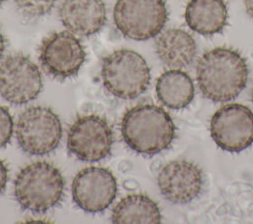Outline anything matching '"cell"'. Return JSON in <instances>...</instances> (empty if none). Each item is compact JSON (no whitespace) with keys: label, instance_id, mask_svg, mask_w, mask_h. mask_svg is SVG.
<instances>
[{"label":"cell","instance_id":"6da1fadb","mask_svg":"<svg viewBox=\"0 0 253 224\" xmlns=\"http://www.w3.org/2000/svg\"><path fill=\"white\" fill-rule=\"evenodd\" d=\"M196 76L204 97L223 103L235 99L245 88L248 66L246 59L236 49L217 46L200 57Z\"/></svg>","mask_w":253,"mask_h":224},{"label":"cell","instance_id":"7a4b0ae2","mask_svg":"<svg viewBox=\"0 0 253 224\" xmlns=\"http://www.w3.org/2000/svg\"><path fill=\"white\" fill-rule=\"evenodd\" d=\"M175 131L170 114L152 104L128 109L121 122V133L126 144L145 156H153L167 149L175 138Z\"/></svg>","mask_w":253,"mask_h":224},{"label":"cell","instance_id":"3957f363","mask_svg":"<svg viewBox=\"0 0 253 224\" xmlns=\"http://www.w3.org/2000/svg\"><path fill=\"white\" fill-rule=\"evenodd\" d=\"M64 179L60 171L44 161L25 166L14 183V195L23 209L44 213L63 196Z\"/></svg>","mask_w":253,"mask_h":224},{"label":"cell","instance_id":"277c9868","mask_svg":"<svg viewBox=\"0 0 253 224\" xmlns=\"http://www.w3.org/2000/svg\"><path fill=\"white\" fill-rule=\"evenodd\" d=\"M101 77L109 93L120 99L130 100L147 90L150 84V69L138 52L121 48L103 59Z\"/></svg>","mask_w":253,"mask_h":224},{"label":"cell","instance_id":"5b68a950","mask_svg":"<svg viewBox=\"0 0 253 224\" xmlns=\"http://www.w3.org/2000/svg\"><path fill=\"white\" fill-rule=\"evenodd\" d=\"M113 19L119 32L133 40L158 36L168 19L164 0H117Z\"/></svg>","mask_w":253,"mask_h":224},{"label":"cell","instance_id":"8992f818","mask_svg":"<svg viewBox=\"0 0 253 224\" xmlns=\"http://www.w3.org/2000/svg\"><path fill=\"white\" fill-rule=\"evenodd\" d=\"M15 133L23 151L34 156H43L59 145L62 126L58 115L50 108L35 106L20 114Z\"/></svg>","mask_w":253,"mask_h":224},{"label":"cell","instance_id":"52a82bcc","mask_svg":"<svg viewBox=\"0 0 253 224\" xmlns=\"http://www.w3.org/2000/svg\"><path fill=\"white\" fill-rule=\"evenodd\" d=\"M86 58L85 48L76 35L69 31L54 32L45 37L39 49L43 70L56 80L75 77Z\"/></svg>","mask_w":253,"mask_h":224},{"label":"cell","instance_id":"ba28073f","mask_svg":"<svg viewBox=\"0 0 253 224\" xmlns=\"http://www.w3.org/2000/svg\"><path fill=\"white\" fill-rule=\"evenodd\" d=\"M42 89L37 64L27 55L15 53L0 63V95L7 102L23 105L35 100Z\"/></svg>","mask_w":253,"mask_h":224},{"label":"cell","instance_id":"9c48e42d","mask_svg":"<svg viewBox=\"0 0 253 224\" xmlns=\"http://www.w3.org/2000/svg\"><path fill=\"white\" fill-rule=\"evenodd\" d=\"M210 131L222 150L240 152L253 144V112L241 104H227L211 116Z\"/></svg>","mask_w":253,"mask_h":224},{"label":"cell","instance_id":"30bf717a","mask_svg":"<svg viewBox=\"0 0 253 224\" xmlns=\"http://www.w3.org/2000/svg\"><path fill=\"white\" fill-rule=\"evenodd\" d=\"M114 142L113 131L105 118L97 114L78 117L67 134V148L83 162H98L106 158Z\"/></svg>","mask_w":253,"mask_h":224},{"label":"cell","instance_id":"8fae6325","mask_svg":"<svg viewBox=\"0 0 253 224\" xmlns=\"http://www.w3.org/2000/svg\"><path fill=\"white\" fill-rule=\"evenodd\" d=\"M117 180L113 173L103 167H86L74 177L71 185L75 204L88 213L107 209L116 198Z\"/></svg>","mask_w":253,"mask_h":224},{"label":"cell","instance_id":"7c38bea8","mask_svg":"<svg viewBox=\"0 0 253 224\" xmlns=\"http://www.w3.org/2000/svg\"><path fill=\"white\" fill-rule=\"evenodd\" d=\"M200 167L187 160H173L159 171L157 184L161 194L175 204H186L196 198L203 187Z\"/></svg>","mask_w":253,"mask_h":224},{"label":"cell","instance_id":"4fadbf2b","mask_svg":"<svg viewBox=\"0 0 253 224\" xmlns=\"http://www.w3.org/2000/svg\"><path fill=\"white\" fill-rule=\"evenodd\" d=\"M58 15L66 30L79 37L98 33L107 20L103 0H63Z\"/></svg>","mask_w":253,"mask_h":224},{"label":"cell","instance_id":"5bb4252c","mask_svg":"<svg viewBox=\"0 0 253 224\" xmlns=\"http://www.w3.org/2000/svg\"><path fill=\"white\" fill-rule=\"evenodd\" d=\"M155 52L159 60L170 69H182L194 60L197 44L185 30L170 28L161 32L155 40Z\"/></svg>","mask_w":253,"mask_h":224},{"label":"cell","instance_id":"9a60e30c","mask_svg":"<svg viewBox=\"0 0 253 224\" xmlns=\"http://www.w3.org/2000/svg\"><path fill=\"white\" fill-rule=\"evenodd\" d=\"M188 27L201 35L220 33L227 23V8L222 0H190L185 10Z\"/></svg>","mask_w":253,"mask_h":224},{"label":"cell","instance_id":"2e32d148","mask_svg":"<svg viewBox=\"0 0 253 224\" xmlns=\"http://www.w3.org/2000/svg\"><path fill=\"white\" fill-rule=\"evenodd\" d=\"M155 91L160 103L172 110L186 108L193 101L195 94L192 79L180 69L163 72L156 81Z\"/></svg>","mask_w":253,"mask_h":224},{"label":"cell","instance_id":"e0dca14e","mask_svg":"<svg viewBox=\"0 0 253 224\" xmlns=\"http://www.w3.org/2000/svg\"><path fill=\"white\" fill-rule=\"evenodd\" d=\"M112 222L126 223H151L161 222V213L157 203L142 193H131L123 197L113 208Z\"/></svg>","mask_w":253,"mask_h":224},{"label":"cell","instance_id":"ac0fdd59","mask_svg":"<svg viewBox=\"0 0 253 224\" xmlns=\"http://www.w3.org/2000/svg\"><path fill=\"white\" fill-rule=\"evenodd\" d=\"M19 15L27 21H37L53 9L56 0H13Z\"/></svg>","mask_w":253,"mask_h":224},{"label":"cell","instance_id":"d6986e66","mask_svg":"<svg viewBox=\"0 0 253 224\" xmlns=\"http://www.w3.org/2000/svg\"><path fill=\"white\" fill-rule=\"evenodd\" d=\"M13 130V117L8 109L0 105V148L5 147L10 142Z\"/></svg>","mask_w":253,"mask_h":224},{"label":"cell","instance_id":"ffe728a7","mask_svg":"<svg viewBox=\"0 0 253 224\" xmlns=\"http://www.w3.org/2000/svg\"><path fill=\"white\" fill-rule=\"evenodd\" d=\"M8 181V170L5 163L0 159V193L5 188Z\"/></svg>","mask_w":253,"mask_h":224},{"label":"cell","instance_id":"44dd1931","mask_svg":"<svg viewBox=\"0 0 253 224\" xmlns=\"http://www.w3.org/2000/svg\"><path fill=\"white\" fill-rule=\"evenodd\" d=\"M244 4L247 14L253 19V0H244Z\"/></svg>","mask_w":253,"mask_h":224},{"label":"cell","instance_id":"7402d4cb","mask_svg":"<svg viewBox=\"0 0 253 224\" xmlns=\"http://www.w3.org/2000/svg\"><path fill=\"white\" fill-rule=\"evenodd\" d=\"M5 49H6V39L4 35L0 31V59L2 58Z\"/></svg>","mask_w":253,"mask_h":224},{"label":"cell","instance_id":"603a6c76","mask_svg":"<svg viewBox=\"0 0 253 224\" xmlns=\"http://www.w3.org/2000/svg\"><path fill=\"white\" fill-rule=\"evenodd\" d=\"M251 102H252V105H253V87H252V90H251Z\"/></svg>","mask_w":253,"mask_h":224},{"label":"cell","instance_id":"cb8c5ba5","mask_svg":"<svg viewBox=\"0 0 253 224\" xmlns=\"http://www.w3.org/2000/svg\"><path fill=\"white\" fill-rule=\"evenodd\" d=\"M4 1H5V0H0V5H1V4H2Z\"/></svg>","mask_w":253,"mask_h":224}]
</instances>
